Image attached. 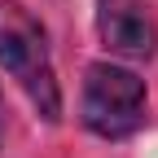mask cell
<instances>
[{
  "label": "cell",
  "instance_id": "cell-1",
  "mask_svg": "<svg viewBox=\"0 0 158 158\" xmlns=\"http://www.w3.org/2000/svg\"><path fill=\"white\" fill-rule=\"evenodd\" d=\"M0 66L18 79V88L31 97V106L44 123L62 118V88L53 75L48 35L40 27V18L22 9L18 0H0Z\"/></svg>",
  "mask_w": 158,
  "mask_h": 158
},
{
  "label": "cell",
  "instance_id": "cell-2",
  "mask_svg": "<svg viewBox=\"0 0 158 158\" xmlns=\"http://www.w3.org/2000/svg\"><path fill=\"white\" fill-rule=\"evenodd\" d=\"M79 118L92 136L123 141L145 123V79L114 66V62H92L84 70V97H79Z\"/></svg>",
  "mask_w": 158,
  "mask_h": 158
},
{
  "label": "cell",
  "instance_id": "cell-3",
  "mask_svg": "<svg viewBox=\"0 0 158 158\" xmlns=\"http://www.w3.org/2000/svg\"><path fill=\"white\" fill-rule=\"evenodd\" d=\"M97 31L110 53L132 62H149L158 48V31L145 0H97Z\"/></svg>",
  "mask_w": 158,
  "mask_h": 158
},
{
  "label": "cell",
  "instance_id": "cell-4",
  "mask_svg": "<svg viewBox=\"0 0 158 158\" xmlns=\"http://www.w3.org/2000/svg\"><path fill=\"white\" fill-rule=\"evenodd\" d=\"M0 141H5V97H0Z\"/></svg>",
  "mask_w": 158,
  "mask_h": 158
}]
</instances>
